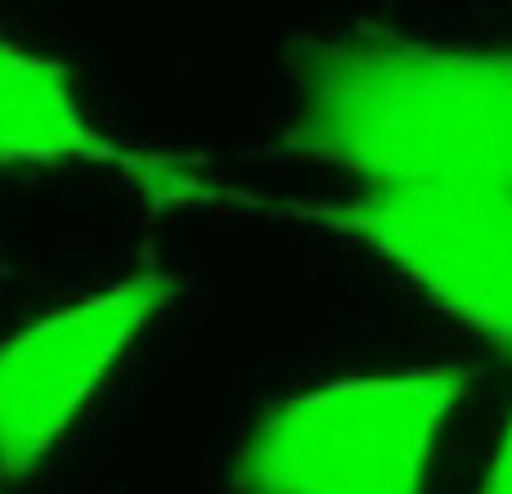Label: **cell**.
<instances>
[{
	"instance_id": "6da1fadb",
	"label": "cell",
	"mask_w": 512,
	"mask_h": 494,
	"mask_svg": "<svg viewBox=\"0 0 512 494\" xmlns=\"http://www.w3.org/2000/svg\"><path fill=\"white\" fill-rule=\"evenodd\" d=\"M292 158L369 189L512 198V50H459L387 32L315 36L297 59Z\"/></svg>"
},
{
	"instance_id": "7a4b0ae2",
	"label": "cell",
	"mask_w": 512,
	"mask_h": 494,
	"mask_svg": "<svg viewBox=\"0 0 512 494\" xmlns=\"http://www.w3.org/2000/svg\"><path fill=\"white\" fill-rule=\"evenodd\" d=\"M468 373L337 378L279 400L239 450V494H427V472Z\"/></svg>"
},
{
	"instance_id": "3957f363",
	"label": "cell",
	"mask_w": 512,
	"mask_h": 494,
	"mask_svg": "<svg viewBox=\"0 0 512 494\" xmlns=\"http://www.w3.org/2000/svg\"><path fill=\"white\" fill-rule=\"evenodd\" d=\"M279 216L369 247L512 360V198L463 189H364Z\"/></svg>"
},
{
	"instance_id": "277c9868",
	"label": "cell",
	"mask_w": 512,
	"mask_h": 494,
	"mask_svg": "<svg viewBox=\"0 0 512 494\" xmlns=\"http://www.w3.org/2000/svg\"><path fill=\"white\" fill-rule=\"evenodd\" d=\"M171 297V274L140 270L0 342V477H27L68 436Z\"/></svg>"
},
{
	"instance_id": "5b68a950",
	"label": "cell",
	"mask_w": 512,
	"mask_h": 494,
	"mask_svg": "<svg viewBox=\"0 0 512 494\" xmlns=\"http://www.w3.org/2000/svg\"><path fill=\"white\" fill-rule=\"evenodd\" d=\"M0 167H95L126 180L135 194H144V203L162 212L243 203L239 189H225L198 162L108 135L81 108L59 63L5 36H0Z\"/></svg>"
},
{
	"instance_id": "8992f818",
	"label": "cell",
	"mask_w": 512,
	"mask_h": 494,
	"mask_svg": "<svg viewBox=\"0 0 512 494\" xmlns=\"http://www.w3.org/2000/svg\"><path fill=\"white\" fill-rule=\"evenodd\" d=\"M481 494H512V423H508L504 441L495 445V459H490V468H486Z\"/></svg>"
}]
</instances>
